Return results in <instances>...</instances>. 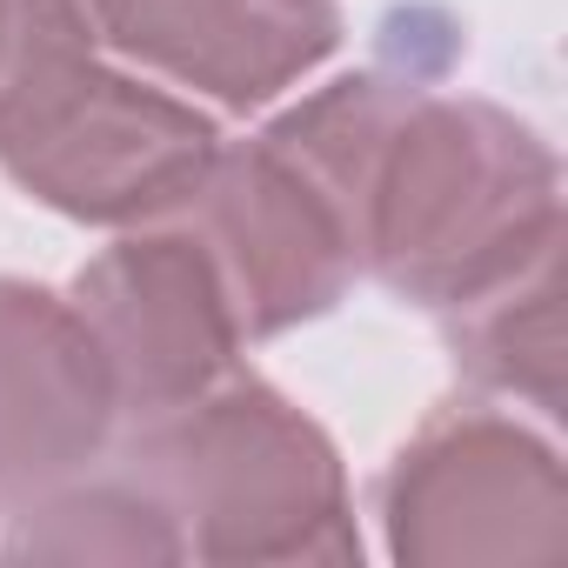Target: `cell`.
I'll return each mask as SVG.
<instances>
[{
	"instance_id": "obj_1",
	"label": "cell",
	"mask_w": 568,
	"mask_h": 568,
	"mask_svg": "<svg viewBox=\"0 0 568 568\" xmlns=\"http://www.w3.org/2000/svg\"><path fill=\"white\" fill-rule=\"evenodd\" d=\"M348 227L355 267L422 308H468L561 247V168L495 101L342 74L267 134Z\"/></svg>"
},
{
	"instance_id": "obj_2",
	"label": "cell",
	"mask_w": 568,
	"mask_h": 568,
	"mask_svg": "<svg viewBox=\"0 0 568 568\" xmlns=\"http://www.w3.org/2000/svg\"><path fill=\"white\" fill-rule=\"evenodd\" d=\"M214 154V121L108 68L74 0H14L0 41V168L41 207L94 227L161 221Z\"/></svg>"
},
{
	"instance_id": "obj_3",
	"label": "cell",
	"mask_w": 568,
	"mask_h": 568,
	"mask_svg": "<svg viewBox=\"0 0 568 568\" xmlns=\"http://www.w3.org/2000/svg\"><path fill=\"white\" fill-rule=\"evenodd\" d=\"M174 521L187 561H355L335 442L254 375L134 422L121 462Z\"/></svg>"
},
{
	"instance_id": "obj_4",
	"label": "cell",
	"mask_w": 568,
	"mask_h": 568,
	"mask_svg": "<svg viewBox=\"0 0 568 568\" xmlns=\"http://www.w3.org/2000/svg\"><path fill=\"white\" fill-rule=\"evenodd\" d=\"M382 528L395 561H561V462L515 415L455 408L428 422L382 475Z\"/></svg>"
},
{
	"instance_id": "obj_5",
	"label": "cell",
	"mask_w": 568,
	"mask_h": 568,
	"mask_svg": "<svg viewBox=\"0 0 568 568\" xmlns=\"http://www.w3.org/2000/svg\"><path fill=\"white\" fill-rule=\"evenodd\" d=\"M174 214L214 261L241 342L328 315L362 274L328 194L267 141L221 148Z\"/></svg>"
},
{
	"instance_id": "obj_6",
	"label": "cell",
	"mask_w": 568,
	"mask_h": 568,
	"mask_svg": "<svg viewBox=\"0 0 568 568\" xmlns=\"http://www.w3.org/2000/svg\"><path fill=\"white\" fill-rule=\"evenodd\" d=\"M68 302L81 308V322L114 375L121 422L168 415L234 368L241 328L214 281V261L201 254V241L187 227H154V234L114 241L108 254H94L74 274Z\"/></svg>"
},
{
	"instance_id": "obj_7",
	"label": "cell",
	"mask_w": 568,
	"mask_h": 568,
	"mask_svg": "<svg viewBox=\"0 0 568 568\" xmlns=\"http://www.w3.org/2000/svg\"><path fill=\"white\" fill-rule=\"evenodd\" d=\"M114 428L121 395L81 308L34 281H0V515L101 468Z\"/></svg>"
},
{
	"instance_id": "obj_8",
	"label": "cell",
	"mask_w": 568,
	"mask_h": 568,
	"mask_svg": "<svg viewBox=\"0 0 568 568\" xmlns=\"http://www.w3.org/2000/svg\"><path fill=\"white\" fill-rule=\"evenodd\" d=\"M88 34L234 114L267 108L342 48L335 0H74Z\"/></svg>"
},
{
	"instance_id": "obj_9",
	"label": "cell",
	"mask_w": 568,
	"mask_h": 568,
	"mask_svg": "<svg viewBox=\"0 0 568 568\" xmlns=\"http://www.w3.org/2000/svg\"><path fill=\"white\" fill-rule=\"evenodd\" d=\"M8 561H187L174 521L128 468H88L21 508H8L0 535Z\"/></svg>"
},
{
	"instance_id": "obj_10",
	"label": "cell",
	"mask_w": 568,
	"mask_h": 568,
	"mask_svg": "<svg viewBox=\"0 0 568 568\" xmlns=\"http://www.w3.org/2000/svg\"><path fill=\"white\" fill-rule=\"evenodd\" d=\"M448 348L475 388L515 395V402L555 415L561 408V274H555V254H541L528 274L501 281L495 295L455 308Z\"/></svg>"
},
{
	"instance_id": "obj_11",
	"label": "cell",
	"mask_w": 568,
	"mask_h": 568,
	"mask_svg": "<svg viewBox=\"0 0 568 568\" xmlns=\"http://www.w3.org/2000/svg\"><path fill=\"white\" fill-rule=\"evenodd\" d=\"M8 21H14V0H0V41H8Z\"/></svg>"
}]
</instances>
